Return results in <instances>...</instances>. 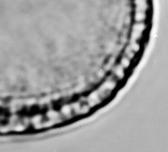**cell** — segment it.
<instances>
[{
	"instance_id": "cell-1",
	"label": "cell",
	"mask_w": 168,
	"mask_h": 152,
	"mask_svg": "<svg viewBox=\"0 0 168 152\" xmlns=\"http://www.w3.org/2000/svg\"><path fill=\"white\" fill-rule=\"evenodd\" d=\"M135 4L136 6V11L146 12L149 7L147 0H135Z\"/></svg>"
},
{
	"instance_id": "cell-2",
	"label": "cell",
	"mask_w": 168,
	"mask_h": 152,
	"mask_svg": "<svg viewBox=\"0 0 168 152\" xmlns=\"http://www.w3.org/2000/svg\"><path fill=\"white\" fill-rule=\"evenodd\" d=\"M146 18H147V15L146 14V12L136 11V13L135 15V20L137 23L143 22L146 19Z\"/></svg>"
},
{
	"instance_id": "cell-3",
	"label": "cell",
	"mask_w": 168,
	"mask_h": 152,
	"mask_svg": "<svg viewBox=\"0 0 168 152\" xmlns=\"http://www.w3.org/2000/svg\"><path fill=\"white\" fill-rule=\"evenodd\" d=\"M139 48H140V47H139V44H138L135 42L133 43L132 44V45H131V49H132L133 51H135V52L138 51L139 49Z\"/></svg>"
},
{
	"instance_id": "cell-4",
	"label": "cell",
	"mask_w": 168,
	"mask_h": 152,
	"mask_svg": "<svg viewBox=\"0 0 168 152\" xmlns=\"http://www.w3.org/2000/svg\"><path fill=\"white\" fill-rule=\"evenodd\" d=\"M122 64L125 67H127L129 65L130 61L127 58H124L122 60Z\"/></svg>"
},
{
	"instance_id": "cell-5",
	"label": "cell",
	"mask_w": 168,
	"mask_h": 152,
	"mask_svg": "<svg viewBox=\"0 0 168 152\" xmlns=\"http://www.w3.org/2000/svg\"><path fill=\"white\" fill-rule=\"evenodd\" d=\"M116 73H117V76H119V77H122L123 75L122 69H120V68H118V69L117 70Z\"/></svg>"
}]
</instances>
